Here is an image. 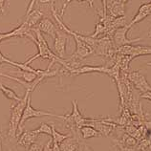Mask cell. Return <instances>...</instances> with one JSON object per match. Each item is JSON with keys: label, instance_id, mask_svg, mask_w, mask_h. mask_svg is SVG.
<instances>
[{"label": "cell", "instance_id": "26", "mask_svg": "<svg viewBox=\"0 0 151 151\" xmlns=\"http://www.w3.org/2000/svg\"><path fill=\"white\" fill-rule=\"evenodd\" d=\"M6 0H0V12L3 14L4 13V7H5Z\"/></svg>", "mask_w": 151, "mask_h": 151}, {"label": "cell", "instance_id": "9", "mask_svg": "<svg viewBox=\"0 0 151 151\" xmlns=\"http://www.w3.org/2000/svg\"><path fill=\"white\" fill-rule=\"evenodd\" d=\"M151 14V7L149 5V3H144L142 4V5L139 7L138 9V12L136 13V14L134 15V17L132 18V20L130 22H128V28H132L134 25L138 24V23L142 22V20H145V19L149 17Z\"/></svg>", "mask_w": 151, "mask_h": 151}, {"label": "cell", "instance_id": "32", "mask_svg": "<svg viewBox=\"0 0 151 151\" xmlns=\"http://www.w3.org/2000/svg\"><path fill=\"white\" fill-rule=\"evenodd\" d=\"M149 5H150V7H151V1L149 2Z\"/></svg>", "mask_w": 151, "mask_h": 151}, {"label": "cell", "instance_id": "20", "mask_svg": "<svg viewBox=\"0 0 151 151\" xmlns=\"http://www.w3.org/2000/svg\"><path fill=\"white\" fill-rule=\"evenodd\" d=\"M43 150V146L39 144V142H35L34 144H32L29 147H28L27 151H42Z\"/></svg>", "mask_w": 151, "mask_h": 151}, {"label": "cell", "instance_id": "6", "mask_svg": "<svg viewBox=\"0 0 151 151\" xmlns=\"http://www.w3.org/2000/svg\"><path fill=\"white\" fill-rule=\"evenodd\" d=\"M54 50L55 55L62 59H65L66 57V44L68 41V37L65 32L58 29L54 37Z\"/></svg>", "mask_w": 151, "mask_h": 151}, {"label": "cell", "instance_id": "11", "mask_svg": "<svg viewBox=\"0 0 151 151\" xmlns=\"http://www.w3.org/2000/svg\"><path fill=\"white\" fill-rule=\"evenodd\" d=\"M39 135L35 134L33 130L30 131H24V132H21L19 134L18 137V141H17V145L23 146V147H29V146L34 144V142L37 141V137Z\"/></svg>", "mask_w": 151, "mask_h": 151}, {"label": "cell", "instance_id": "18", "mask_svg": "<svg viewBox=\"0 0 151 151\" xmlns=\"http://www.w3.org/2000/svg\"><path fill=\"white\" fill-rule=\"evenodd\" d=\"M35 134H45L48 135V136H51L52 135V126L47 124H41L40 125L38 126V128L33 130Z\"/></svg>", "mask_w": 151, "mask_h": 151}, {"label": "cell", "instance_id": "19", "mask_svg": "<svg viewBox=\"0 0 151 151\" xmlns=\"http://www.w3.org/2000/svg\"><path fill=\"white\" fill-rule=\"evenodd\" d=\"M3 63H6V64H10L12 66H14V63L15 61H13V60H11L10 58H6L5 55H4L2 53H1V51H0V66H1Z\"/></svg>", "mask_w": 151, "mask_h": 151}, {"label": "cell", "instance_id": "13", "mask_svg": "<svg viewBox=\"0 0 151 151\" xmlns=\"http://www.w3.org/2000/svg\"><path fill=\"white\" fill-rule=\"evenodd\" d=\"M58 145L60 151H76L78 148L79 140L78 138L75 136H70L66 138L63 142H61Z\"/></svg>", "mask_w": 151, "mask_h": 151}, {"label": "cell", "instance_id": "33", "mask_svg": "<svg viewBox=\"0 0 151 151\" xmlns=\"http://www.w3.org/2000/svg\"><path fill=\"white\" fill-rule=\"evenodd\" d=\"M150 35H151V33H150Z\"/></svg>", "mask_w": 151, "mask_h": 151}, {"label": "cell", "instance_id": "31", "mask_svg": "<svg viewBox=\"0 0 151 151\" xmlns=\"http://www.w3.org/2000/svg\"><path fill=\"white\" fill-rule=\"evenodd\" d=\"M147 65H148V66H151V62H148V63H147Z\"/></svg>", "mask_w": 151, "mask_h": 151}, {"label": "cell", "instance_id": "16", "mask_svg": "<svg viewBox=\"0 0 151 151\" xmlns=\"http://www.w3.org/2000/svg\"><path fill=\"white\" fill-rule=\"evenodd\" d=\"M51 126H52V135H51V137H52V140H53V142H55V144L59 145L61 142L64 141L66 138H68V137L71 136V135H69V134H62L60 132H58V131L55 129V124H52Z\"/></svg>", "mask_w": 151, "mask_h": 151}, {"label": "cell", "instance_id": "25", "mask_svg": "<svg viewBox=\"0 0 151 151\" xmlns=\"http://www.w3.org/2000/svg\"><path fill=\"white\" fill-rule=\"evenodd\" d=\"M140 98L141 99H145V100H148V101H151V91H147V92L141 94Z\"/></svg>", "mask_w": 151, "mask_h": 151}, {"label": "cell", "instance_id": "14", "mask_svg": "<svg viewBox=\"0 0 151 151\" xmlns=\"http://www.w3.org/2000/svg\"><path fill=\"white\" fill-rule=\"evenodd\" d=\"M79 133H81V136L82 139L87 140V139H91V138H98L101 137V134L98 132V131L94 128V127L90 126V125H84L82 126L81 129H79Z\"/></svg>", "mask_w": 151, "mask_h": 151}, {"label": "cell", "instance_id": "7", "mask_svg": "<svg viewBox=\"0 0 151 151\" xmlns=\"http://www.w3.org/2000/svg\"><path fill=\"white\" fill-rule=\"evenodd\" d=\"M107 14L112 17H119L125 15V4L122 0H107L106 1Z\"/></svg>", "mask_w": 151, "mask_h": 151}, {"label": "cell", "instance_id": "21", "mask_svg": "<svg viewBox=\"0 0 151 151\" xmlns=\"http://www.w3.org/2000/svg\"><path fill=\"white\" fill-rule=\"evenodd\" d=\"M115 146L118 148V151H137L136 148H133V147H127V146L124 145H122L120 144H117L115 142Z\"/></svg>", "mask_w": 151, "mask_h": 151}, {"label": "cell", "instance_id": "30", "mask_svg": "<svg viewBox=\"0 0 151 151\" xmlns=\"http://www.w3.org/2000/svg\"><path fill=\"white\" fill-rule=\"evenodd\" d=\"M2 150V142H1V141H0V151Z\"/></svg>", "mask_w": 151, "mask_h": 151}, {"label": "cell", "instance_id": "27", "mask_svg": "<svg viewBox=\"0 0 151 151\" xmlns=\"http://www.w3.org/2000/svg\"><path fill=\"white\" fill-rule=\"evenodd\" d=\"M53 151H60V148H59V145L55 142H53Z\"/></svg>", "mask_w": 151, "mask_h": 151}, {"label": "cell", "instance_id": "1", "mask_svg": "<svg viewBox=\"0 0 151 151\" xmlns=\"http://www.w3.org/2000/svg\"><path fill=\"white\" fill-rule=\"evenodd\" d=\"M32 94V91L26 90L24 97L21 98L19 101H17V104L12 105L11 107V118L9 121V130H8V137L10 139H14L17 137L18 126L20 124V120L23 114V111L26 106L28 98Z\"/></svg>", "mask_w": 151, "mask_h": 151}, {"label": "cell", "instance_id": "4", "mask_svg": "<svg viewBox=\"0 0 151 151\" xmlns=\"http://www.w3.org/2000/svg\"><path fill=\"white\" fill-rule=\"evenodd\" d=\"M116 53L120 55H131L132 58H136L141 55H151V47L128 44L116 48Z\"/></svg>", "mask_w": 151, "mask_h": 151}, {"label": "cell", "instance_id": "15", "mask_svg": "<svg viewBox=\"0 0 151 151\" xmlns=\"http://www.w3.org/2000/svg\"><path fill=\"white\" fill-rule=\"evenodd\" d=\"M0 91H1L2 94L8 99V100L15 101H19L21 100V98L18 97L14 90H12L11 88H9V87H7L4 84H2L1 82H0Z\"/></svg>", "mask_w": 151, "mask_h": 151}, {"label": "cell", "instance_id": "29", "mask_svg": "<svg viewBox=\"0 0 151 151\" xmlns=\"http://www.w3.org/2000/svg\"><path fill=\"white\" fill-rule=\"evenodd\" d=\"M128 1H129V0H122V2H124V4H126Z\"/></svg>", "mask_w": 151, "mask_h": 151}, {"label": "cell", "instance_id": "22", "mask_svg": "<svg viewBox=\"0 0 151 151\" xmlns=\"http://www.w3.org/2000/svg\"><path fill=\"white\" fill-rule=\"evenodd\" d=\"M42 151H53V140H52V138L46 142V145L43 146Z\"/></svg>", "mask_w": 151, "mask_h": 151}, {"label": "cell", "instance_id": "10", "mask_svg": "<svg viewBox=\"0 0 151 151\" xmlns=\"http://www.w3.org/2000/svg\"><path fill=\"white\" fill-rule=\"evenodd\" d=\"M35 28H37L42 34L48 35L51 37H55V34H57V31L58 30V28L54 24V22L50 18L47 17H43L38 22V24Z\"/></svg>", "mask_w": 151, "mask_h": 151}, {"label": "cell", "instance_id": "8", "mask_svg": "<svg viewBox=\"0 0 151 151\" xmlns=\"http://www.w3.org/2000/svg\"><path fill=\"white\" fill-rule=\"evenodd\" d=\"M109 67L107 65L104 66H91V65H81L78 68L71 70L69 75L71 76H78L82 74H89V73H102L107 74Z\"/></svg>", "mask_w": 151, "mask_h": 151}, {"label": "cell", "instance_id": "3", "mask_svg": "<svg viewBox=\"0 0 151 151\" xmlns=\"http://www.w3.org/2000/svg\"><path fill=\"white\" fill-rule=\"evenodd\" d=\"M126 77L129 82L134 87V89H136L138 92H141L142 94L147 92V91H151V85L147 81L145 76L141 71L136 70L127 72Z\"/></svg>", "mask_w": 151, "mask_h": 151}, {"label": "cell", "instance_id": "23", "mask_svg": "<svg viewBox=\"0 0 151 151\" xmlns=\"http://www.w3.org/2000/svg\"><path fill=\"white\" fill-rule=\"evenodd\" d=\"M12 37H12L11 32H8V33H0V43L7 38H12Z\"/></svg>", "mask_w": 151, "mask_h": 151}, {"label": "cell", "instance_id": "2", "mask_svg": "<svg viewBox=\"0 0 151 151\" xmlns=\"http://www.w3.org/2000/svg\"><path fill=\"white\" fill-rule=\"evenodd\" d=\"M31 95L29 96V98H28L26 106H25V108H24V111H23V114H22V117H21V120H20V124H19V126H18L19 134H20V132H21V128L23 127V125H24V124L28 120H30V119L48 116V117H54V118L62 119V120H64L65 115H57V114L48 112V111L35 109L34 107L32 106V104H31Z\"/></svg>", "mask_w": 151, "mask_h": 151}, {"label": "cell", "instance_id": "24", "mask_svg": "<svg viewBox=\"0 0 151 151\" xmlns=\"http://www.w3.org/2000/svg\"><path fill=\"white\" fill-rule=\"evenodd\" d=\"M38 1V0H31V2H30V5H29V7H28V9H27V13H26V14H30L32 11H33V9H34V7H35V5L37 4V2Z\"/></svg>", "mask_w": 151, "mask_h": 151}, {"label": "cell", "instance_id": "17", "mask_svg": "<svg viewBox=\"0 0 151 151\" xmlns=\"http://www.w3.org/2000/svg\"><path fill=\"white\" fill-rule=\"evenodd\" d=\"M17 74H20L21 76H20V78H21L24 81L29 82V83L35 81V79L38 78V76L34 74V73L27 72V71H22V70H19V69H18V71L17 72Z\"/></svg>", "mask_w": 151, "mask_h": 151}, {"label": "cell", "instance_id": "5", "mask_svg": "<svg viewBox=\"0 0 151 151\" xmlns=\"http://www.w3.org/2000/svg\"><path fill=\"white\" fill-rule=\"evenodd\" d=\"M130 30V28L128 26H124L122 28H119L116 31L114 32V34L112 35V41L113 44L116 48L119 47L124 46V45H128V44H133L135 42H138L142 40V37H137L134 39H130L127 37V32Z\"/></svg>", "mask_w": 151, "mask_h": 151}, {"label": "cell", "instance_id": "28", "mask_svg": "<svg viewBox=\"0 0 151 151\" xmlns=\"http://www.w3.org/2000/svg\"><path fill=\"white\" fill-rule=\"evenodd\" d=\"M83 151H93V149L91 148L89 145H84V147H83Z\"/></svg>", "mask_w": 151, "mask_h": 151}, {"label": "cell", "instance_id": "12", "mask_svg": "<svg viewBox=\"0 0 151 151\" xmlns=\"http://www.w3.org/2000/svg\"><path fill=\"white\" fill-rule=\"evenodd\" d=\"M43 18V14L40 10H35L32 11L30 14H26V18L23 22L26 23L28 28L32 31L33 28H35L38 24V22Z\"/></svg>", "mask_w": 151, "mask_h": 151}]
</instances>
